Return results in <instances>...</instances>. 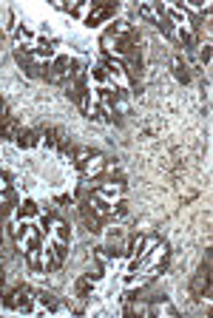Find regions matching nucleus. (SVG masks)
I'll return each mask as SVG.
<instances>
[{"mask_svg": "<svg viewBox=\"0 0 213 318\" xmlns=\"http://www.w3.org/2000/svg\"><path fill=\"white\" fill-rule=\"evenodd\" d=\"M191 293H193V298H207L210 296V253H205V261H202L199 273L193 276Z\"/></svg>", "mask_w": 213, "mask_h": 318, "instance_id": "1", "label": "nucleus"}, {"mask_svg": "<svg viewBox=\"0 0 213 318\" xmlns=\"http://www.w3.org/2000/svg\"><path fill=\"white\" fill-rule=\"evenodd\" d=\"M105 165H108V159L102 156V153H91V156H88V162L80 168V171H83V176H86V179L88 176H100V173L105 171Z\"/></svg>", "mask_w": 213, "mask_h": 318, "instance_id": "2", "label": "nucleus"}, {"mask_svg": "<svg viewBox=\"0 0 213 318\" xmlns=\"http://www.w3.org/2000/svg\"><path fill=\"white\" fill-rule=\"evenodd\" d=\"M17 134H20L17 119H14L12 114H6V117L0 119V139H17Z\"/></svg>", "mask_w": 213, "mask_h": 318, "instance_id": "3", "label": "nucleus"}, {"mask_svg": "<svg viewBox=\"0 0 213 318\" xmlns=\"http://www.w3.org/2000/svg\"><path fill=\"white\" fill-rule=\"evenodd\" d=\"M37 142H40V134L37 131H23L20 128V134H17V145L20 148H34Z\"/></svg>", "mask_w": 213, "mask_h": 318, "instance_id": "4", "label": "nucleus"}, {"mask_svg": "<svg viewBox=\"0 0 213 318\" xmlns=\"http://www.w3.org/2000/svg\"><path fill=\"white\" fill-rule=\"evenodd\" d=\"M173 77L182 80V83H188V80H191V74H188V68H185V63H182V60H173Z\"/></svg>", "mask_w": 213, "mask_h": 318, "instance_id": "5", "label": "nucleus"}, {"mask_svg": "<svg viewBox=\"0 0 213 318\" xmlns=\"http://www.w3.org/2000/svg\"><path fill=\"white\" fill-rule=\"evenodd\" d=\"M34 213H37V205H34L32 199H26L23 207H20V216H34Z\"/></svg>", "mask_w": 213, "mask_h": 318, "instance_id": "6", "label": "nucleus"}, {"mask_svg": "<svg viewBox=\"0 0 213 318\" xmlns=\"http://www.w3.org/2000/svg\"><path fill=\"white\" fill-rule=\"evenodd\" d=\"M91 74H94V80H97V83H105V80H108V71H105V66H102V63L94 68Z\"/></svg>", "mask_w": 213, "mask_h": 318, "instance_id": "7", "label": "nucleus"}, {"mask_svg": "<svg viewBox=\"0 0 213 318\" xmlns=\"http://www.w3.org/2000/svg\"><path fill=\"white\" fill-rule=\"evenodd\" d=\"M199 60H202V63H207V60H210V46H202L199 48Z\"/></svg>", "mask_w": 213, "mask_h": 318, "instance_id": "8", "label": "nucleus"}]
</instances>
